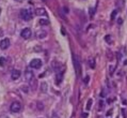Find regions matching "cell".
<instances>
[{"label": "cell", "instance_id": "1", "mask_svg": "<svg viewBox=\"0 0 127 118\" xmlns=\"http://www.w3.org/2000/svg\"><path fill=\"white\" fill-rule=\"evenodd\" d=\"M32 17H33V11H32L31 8L20 10V18H22L23 20L28 22V20L32 19Z\"/></svg>", "mask_w": 127, "mask_h": 118}, {"label": "cell", "instance_id": "2", "mask_svg": "<svg viewBox=\"0 0 127 118\" xmlns=\"http://www.w3.org/2000/svg\"><path fill=\"white\" fill-rule=\"evenodd\" d=\"M10 110L12 113H19V112L22 111V104H20V102H18V101L12 102V104L10 106Z\"/></svg>", "mask_w": 127, "mask_h": 118}, {"label": "cell", "instance_id": "3", "mask_svg": "<svg viewBox=\"0 0 127 118\" xmlns=\"http://www.w3.org/2000/svg\"><path fill=\"white\" fill-rule=\"evenodd\" d=\"M74 66H75L76 74L79 77L81 75V64H80V61H79L78 57H76V56H74Z\"/></svg>", "mask_w": 127, "mask_h": 118}, {"label": "cell", "instance_id": "4", "mask_svg": "<svg viewBox=\"0 0 127 118\" xmlns=\"http://www.w3.org/2000/svg\"><path fill=\"white\" fill-rule=\"evenodd\" d=\"M42 64H43V62L41 59L34 58L30 61V64H29V66H30V68H33V69H40V68L42 67Z\"/></svg>", "mask_w": 127, "mask_h": 118}, {"label": "cell", "instance_id": "5", "mask_svg": "<svg viewBox=\"0 0 127 118\" xmlns=\"http://www.w3.org/2000/svg\"><path fill=\"white\" fill-rule=\"evenodd\" d=\"M31 34H32V31H31V29L30 28H25V29H23L22 31H20V35H22V38L23 39H29V38L31 37Z\"/></svg>", "mask_w": 127, "mask_h": 118}, {"label": "cell", "instance_id": "6", "mask_svg": "<svg viewBox=\"0 0 127 118\" xmlns=\"http://www.w3.org/2000/svg\"><path fill=\"white\" fill-rule=\"evenodd\" d=\"M34 77V74H33V71L31 69H27L25 71V79L28 82H30L32 78Z\"/></svg>", "mask_w": 127, "mask_h": 118}, {"label": "cell", "instance_id": "7", "mask_svg": "<svg viewBox=\"0 0 127 118\" xmlns=\"http://www.w3.org/2000/svg\"><path fill=\"white\" fill-rule=\"evenodd\" d=\"M10 46V40L8 39H3V40H1V42H0V48L1 49H7L8 47Z\"/></svg>", "mask_w": 127, "mask_h": 118}, {"label": "cell", "instance_id": "8", "mask_svg": "<svg viewBox=\"0 0 127 118\" xmlns=\"http://www.w3.org/2000/svg\"><path fill=\"white\" fill-rule=\"evenodd\" d=\"M20 77V71L19 70H13L12 71V74H11V78L13 79V81H17Z\"/></svg>", "mask_w": 127, "mask_h": 118}, {"label": "cell", "instance_id": "9", "mask_svg": "<svg viewBox=\"0 0 127 118\" xmlns=\"http://www.w3.org/2000/svg\"><path fill=\"white\" fill-rule=\"evenodd\" d=\"M34 13L36 14L37 16H46L47 15L46 10H45V9H43V8H37L36 10H35Z\"/></svg>", "mask_w": 127, "mask_h": 118}, {"label": "cell", "instance_id": "10", "mask_svg": "<svg viewBox=\"0 0 127 118\" xmlns=\"http://www.w3.org/2000/svg\"><path fill=\"white\" fill-rule=\"evenodd\" d=\"M29 83H30V88H31L32 90H35V89H36V86H37V79H36V78L33 77Z\"/></svg>", "mask_w": 127, "mask_h": 118}, {"label": "cell", "instance_id": "11", "mask_svg": "<svg viewBox=\"0 0 127 118\" xmlns=\"http://www.w3.org/2000/svg\"><path fill=\"white\" fill-rule=\"evenodd\" d=\"M47 37V32L45 30H41L36 32V38L37 39H44V38Z\"/></svg>", "mask_w": 127, "mask_h": 118}, {"label": "cell", "instance_id": "12", "mask_svg": "<svg viewBox=\"0 0 127 118\" xmlns=\"http://www.w3.org/2000/svg\"><path fill=\"white\" fill-rule=\"evenodd\" d=\"M52 67H54V71H56L57 73H60V63H58V62H52Z\"/></svg>", "mask_w": 127, "mask_h": 118}, {"label": "cell", "instance_id": "13", "mask_svg": "<svg viewBox=\"0 0 127 118\" xmlns=\"http://www.w3.org/2000/svg\"><path fill=\"white\" fill-rule=\"evenodd\" d=\"M47 88H48L47 83H42V84H41V91H42L43 93H46L47 92Z\"/></svg>", "mask_w": 127, "mask_h": 118}, {"label": "cell", "instance_id": "14", "mask_svg": "<svg viewBox=\"0 0 127 118\" xmlns=\"http://www.w3.org/2000/svg\"><path fill=\"white\" fill-rule=\"evenodd\" d=\"M39 24L41 26H47V25H49V20L46 18H41L39 20Z\"/></svg>", "mask_w": 127, "mask_h": 118}, {"label": "cell", "instance_id": "15", "mask_svg": "<svg viewBox=\"0 0 127 118\" xmlns=\"http://www.w3.org/2000/svg\"><path fill=\"white\" fill-rule=\"evenodd\" d=\"M89 64H90L91 69H94V68H95V60H94L93 58H91L90 60H89Z\"/></svg>", "mask_w": 127, "mask_h": 118}, {"label": "cell", "instance_id": "16", "mask_svg": "<svg viewBox=\"0 0 127 118\" xmlns=\"http://www.w3.org/2000/svg\"><path fill=\"white\" fill-rule=\"evenodd\" d=\"M57 76H58V77H57V83L59 84V83H61V81H62V76H63V73H62V72L58 73Z\"/></svg>", "mask_w": 127, "mask_h": 118}, {"label": "cell", "instance_id": "17", "mask_svg": "<svg viewBox=\"0 0 127 118\" xmlns=\"http://www.w3.org/2000/svg\"><path fill=\"white\" fill-rule=\"evenodd\" d=\"M92 99H90V100H89V101H88V103H87V107H85V110H87V111H90V108H91V105H92Z\"/></svg>", "mask_w": 127, "mask_h": 118}, {"label": "cell", "instance_id": "18", "mask_svg": "<svg viewBox=\"0 0 127 118\" xmlns=\"http://www.w3.org/2000/svg\"><path fill=\"white\" fill-rule=\"evenodd\" d=\"M5 60H7V59H5L4 57H0V66L3 67L4 63H5Z\"/></svg>", "mask_w": 127, "mask_h": 118}, {"label": "cell", "instance_id": "19", "mask_svg": "<svg viewBox=\"0 0 127 118\" xmlns=\"http://www.w3.org/2000/svg\"><path fill=\"white\" fill-rule=\"evenodd\" d=\"M106 96H107V91H106L105 89H103L102 91H100V98H105Z\"/></svg>", "mask_w": 127, "mask_h": 118}, {"label": "cell", "instance_id": "20", "mask_svg": "<svg viewBox=\"0 0 127 118\" xmlns=\"http://www.w3.org/2000/svg\"><path fill=\"white\" fill-rule=\"evenodd\" d=\"M37 108H39V111H42L44 108V105L42 102H37Z\"/></svg>", "mask_w": 127, "mask_h": 118}, {"label": "cell", "instance_id": "21", "mask_svg": "<svg viewBox=\"0 0 127 118\" xmlns=\"http://www.w3.org/2000/svg\"><path fill=\"white\" fill-rule=\"evenodd\" d=\"M113 72H114V67L110 66V67H109V73H110V75L113 74Z\"/></svg>", "mask_w": 127, "mask_h": 118}, {"label": "cell", "instance_id": "22", "mask_svg": "<svg viewBox=\"0 0 127 118\" xmlns=\"http://www.w3.org/2000/svg\"><path fill=\"white\" fill-rule=\"evenodd\" d=\"M116 13H117L116 11H113V12H112V14H111V20H113L114 18H115V16H116Z\"/></svg>", "mask_w": 127, "mask_h": 118}, {"label": "cell", "instance_id": "23", "mask_svg": "<svg viewBox=\"0 0 127 118\" xmlns=\"http://www.w3.org/2000/svg\"><path fill=\"white\" fill-rule=\"evenodd\" d=\"M94 12H95V9H94V8H90V16L93 15Z\"/></svg>", "mask_w": 127, "mask_h": 118}, {"label": "cell", "instance_id": "24", "mask_svg": "<svg viewBox=\"0 0 127 118\" xmlns=\"http://www.w3.org/2000/svg\"><path fill=\"white\" fill-rule=\"evenodd\" d=\"M22 90H23V91H25L26 93H28V88H27V87L23 86V87H22Z\"/></svg>", "mask_w": 127, "mask_h": 118}, {"label": "cell", "instance_id": "25", "mask_svg": "<svg viewBox=\"0 0 127 118\" xmlns=\"http://www.w3.org/2000/svg\"><path fill=\"white\" fill-rule=\"evenodd\" d=\"M63 11H64V13H65V14H67V13H69V9H67L66 7H63Z\"/></svg>", "mask_w": 127, "mask_h": 118}, {"label": "cell", "instance_id": "26", "mask_svg": "<svg viewBox=\"0 0 127 118\" xmlns=\"http://www.w3.org/2000/svg\"><path fill=\"white\" fill-rule=\"evenodd\" d=\"M106 40L108 41L107 43H111V37H109V35H107V37H106Z\"/></svg>", "mask_w": 127, "mask_h": 118}, {"label": "cell", "instance_id": "27", "mask_svg": "<svg viewBox=\"0 0 127 118\" xmlns=\"http://www.w3.org/2000/svg\"><path fill=\"white\" fill-rule=\"evenodd\" d=\"M52 118H59V117L57 116V114H56V113H54V114H52Z\"/></svg>", "mask_w": 127, "mask_h": 118}, {"label": "cell", "instance_id": "28", "mask_svg": "<svg viewBox=\"0 0 127 118\" xmlns=\"http://www.w3.org/2000/svg\"><path fill=\"white\" fill-rule=\"evenodd\" d=\"M82 117H83V118H87V117H88V114H87V113H85V114L83 113V114H82Z\"/></svg>", "mask_w": 127, "mask_h": 118}, {"label": "cell", "instance_id": "29", "mask_svg": "<svg viewBox=\"0 0 127 118\" xmlns=\"http://www.w3.org/2000/svg\"><path fill=\"white\" fill-rule=\"evenodd\" d=\"M3 35V31H2V29H0V37H2Z\"/></svg>", "mask_w": 127, "mask_h": 118}, {"label": "cell", "instance_id": "30", "mask_svg": "<svg viewBox=\"0 0 127 118\" xmlns=\"http://www.w3.org/2000/svg\"><path fill=\"white\" fill-rule=\"evenodd\" d=\"M123 104H124V105H126V104H127V101H126V100H125V99H124V100H123Z\"/></svg>", "mask_w": 127, "mask_h": 118}, {"label": "cell", "instance_id": "31", "mask_svg": "<svg viewBox=\"0 0 127 118\" xmlns=\"http://www.w3.org/2000/svg\"><path fill=\"white\" fill-rule=\"evenodd\" d=\"M15 1H17V2H23V0H15Z\"/></svg>", "mask_w": 127, "mask_h": 118}, {"label": "cell", "instance_id": "32", "mask_svg": "<svg viewBox=\"0 0 127 118\" xmlns=\"http://www.w3.org/2000/svg\"><path fill=\"white\" fill-rule=\"evenodd\" d=\"M0 13H1V9H0Z\"/></svg>", "mask_w": 127, "mask_h": 118}]
</instances>
